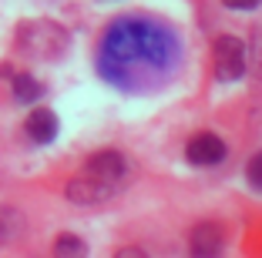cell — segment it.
Masks as SVG:
<instances>
[{
  "instance_id": "obj_6",
  "label": "cell",
  "mask_w": 262,
  "mask_h": 258,
  "mask_svg": "<svg viewBox=\"0 0 262 258\" xmlns=\"http://www.w3.org/2000/svg\"><path fill=\"white\" fill-rule=\"evenodd\" d=\"M192 251L195 255H219L222 251V231H219V225L205 221V225L195 228L192 231Z\"/></svg>"
},
{
  "instance_id": "obj_9",
  "label": "cell",
  "mask_w": 262,
  "mask_h": 258,
  "mask_svg": "<svg viewBox=\"0 0 262 258\" xmlns=\"http://www.w3.org/2000/svg\"><path fill=\"white\" fill-rule=\"evenodd\" d=\"M246 178H249V184H252L255 191H262V151L249 158V165H246Z\"/></svg>"
},
{
  "instance_id": "obj_1",
  "label": "cell",
  "mask_w": 262,
  "mask_h": 258,
  "mask_svg": "<svg viewBox=\"0 0 262 258\" xmlns=\"http://www.w3.org/2000/svg\"><path fill=\"white\" fill-rule=\"evenodd\" d=\"M182 61V40L155 17H118L98 47L101 77L128 94L162 87Z\"/></svg>"
},
{
  "instance_id": "obj_4",
  "label": "cell",
  "mask_w": 262,
  "mask_h": 258,
  "mask_svg": "<svg viewBox=\"0 0 262 258\" xmlns=\"http://www.w3.org/2000/svg\"><path fill=\"white\" fill-rule=\"evenodd\" d=\"M225 141L219 134H195L192 141H188V148H185V158L192 161V165H199V168H212V165H219V161L225 158Z\"/></svg>"
},
{
  "instance_id": "obj_5",
  "label": "cell",
  "mask_w": 262,
  "mask_h": 258,
  "mask_svg": "<svg viewBox=\"0 0 262 258\" xmlns=\"http://www.w3.org/2000/svg\"><path fill=\"white\" fill-rule=\"evenodd\" d=\"M27 137H31L34 145H51L57 137V128H61V121H57V114L51 111V107H34L31 114H27Z\"/></svg>"
},
{
  "instance_id": "obj_2",
  "label": "cell",
  "mask_w": 262,
  "mask_h": 258,
  "mask_svg": "<svg viewBox=\"0 0 262 258\" xmlns=\"http://www.w3.org/2000/svg\"><path fill=\"white\" fill-rule=\"evenodd\" d=\"M128 178V158L121 151H98L84 161V168L68 181V198L74 205H101L121 191Z\"/></svg>"
},
{
  "instance_id": "obj_3",
  "label": "cell",
  "mask_w": 262,
  "mask_h": 258,
  "mask_svg": "<svg viewBox=\"0 0 262 258\" xmlns=\"http://www.w3.org/2000/svg\"><path fill=\"white\" fill-rule=\"evenodd\" d=\"M246 74V44L232 34L215 40V77L219 81H239Z\"/></svg>"
},
{
  "instance_id": "obj_7",
  "label": "cell",
  "mask_w": 262,
  "mask_h": 258,
  "mask_svg": "<svg viewBox=\"0 0 262 258\" xmlns=\"http://www.w3.org/2000/svg\"><path fill=\"white\" fill-rule=\"evenodd\" d=\"M44 98V84L34 74H14V101L20 104H34V101Z\"/></svg>"
},
{
  "instance_id": "obj_10",
  "label": "cell",
  "mask_w": 262,
  "mask_h": 258,
  "mask_svg": "<svg viewBox=\"0 0 262 258\" xmlns=\"http://www.w3.org/2000/svg\"><path fill=\"white\" fill-rule=\"evenodd\" d=\"M54 251L57 255H84V242H77L74 235H64L61 242L54 245Z\"/></svg>"
},
{
  "instance_id": "obj_8",
  "label": "cell",
  "mask_w": 262,
  "mask_h": 258,
  "mask_svg": "<svg viewBox=\"0 0 262 258\" xmlns=\"http://www.w3.org/2000/svg\"><path fill=\"white\" fill-rule=\"evenodd\" d=\"M24 231V218L14 208H0V242H14Z\"/></svg>"
},
{
  "instance_id": "obj_11",
  "label": "cell",
  "mask_w": 262,
  "mask_h": 258,
  "mask_svg": "<svg viewBox=\"0 0 262 258\" xmlns=\"http://www.w3.org/2000/svg\"><path fill=\"white\" fill-rule=\"evenodd\" d=\"M225 7H232V10H255L262 4V0H222Z\"/></svg>"
}]
</instances>
